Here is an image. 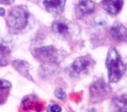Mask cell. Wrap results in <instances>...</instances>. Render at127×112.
<instances>
[{
    "label": "cell",
    "mask_w": 127,
    "mask_h": 112,
    "mask_svg": "<svg viewBox=\"0 0 127 112\" xmlns=\"http://www.w3.org/2000/svg\"><path fill=\"white\" fill-rule=\"evenodd\" d=\"M106 67L108 69L109 80L111 83H116L124 75L126 70V64L115 48L109 50L106 59Z\"/></svg>",
    "instance_id": "1"
},
{
    "label": "cell",
    "mask_w": 127,
    "mask_h": 112,
    "mask_svg": "<svg viewBox=\"0 0 127 112\" xmlns=\"http://www.w3.org/2000/svg\"><path fill=\"white\" fill-rule=\"evenodd\" d=\"M28 18L29 14L27 10L23 7L17 6L10 10L8 15L7 24L11 30L19 31L26 27Z\"/></svg>",
    "instance_id": "2"
},
{
    "label": "cell",
    "mask_w": 127,
    "mask_h": 112,
    "mask_svg": "<svg viewBox=\"0 0 127 112\" xmlns=\"http://www.w3.org/2000/svg\"><path fill=\"white\" fill-rule=\"evenodd\" d=\"M90 96L94 103H98L106 99L109 94V87L103 79H98L94 81L90 86Z\"/></svg>",
    "instance_id": "3"
},
{
    "label": "cell",
    "mask_w": 127,
    "mask_h": 112,
    "mask_svg": "<svg viewBox=\"0 0 127 112\" xmlns=\"http://www.w3.org/2000/svg\"><path fill=\"white\" fill-rule=\"evenodd\" d=\"M35 55L40 60L46 63H54L57 59V50L53 46H46L36 49Z\"/></svg>",
    "instance_id": "4"
},
{
    "label": "cell",
    "mask_w": 127,
    "mask_h": 112,
    "mask_svg": "<svg viewBox=\"0 0 127 112\" xmlns=\"http://www.w3.org/2000/svg\"><path fill=\"white\" fill-rule=\"evenodd\" d=\"M96 4L92 0H80L75 8V13L77 19H83L87 15H89L94 12Z\"/></svg>",
    "instance_id": "5"
},
{
    "label": "cell",
    "mask_w": 127,
    "mask_h": 112,
    "mask_svg": "<svg viewBox=\"0 0 127 112\" xmlns=\"http://www.w3.org/2000/svg\"><path fill=\"white\" fill-rule=\"evenodd\" d=\"M92 64V59L88 56L79 57L74 60L72 64V70L75 74H82L89 69Z\"/></svg>",
    "instance_id": "6"
},
{
    "label": "cell",
    "mask_w": 127,
    "mask_h": 112,
    "mask_svg": "<svg viewBox=\"0 0 127 112\" xmlns=\"http://www.w3.org/2000/svg\"><path fill=\"white\" fill-rule=\"evenodd\" d=\"M111 37L117 42L127 41V29L120 23H115L110 29Z\"/></svg>",
    "instance_id": "7"
},
{
    "label": "cell",
    "mask_w": 127,
    "mask_h": 112,
    "mask_svg": "<svg viewBox=\"0 0 127 112\" xmlns=\"http://www.w3.org/2000/svg\"><path fill=\"white\" fill-rule=\"evenodd\" d=\"M110 112H127V94H120L113 99Z\"/></svg>",
    "instance_id": "8"
},
{
    "label": "cell",
    "mask_w": 127,
    "mask_h": 112,
    "mask_svg": "<svg viewBox=\"0 0 127 112\" xmlns=\"http://www.w3.org/2000/svg\"><path fill=\"white\" fill-rule=\"evenodd\" d=\"M103 8L109 14L115 15L119 14L123 7V0H103Z\"/></svg>",
    "instance_id": "9"
},
{
    "label": "cell",
    "mask_w": 127,
    "mask_h": 112,
    "mask_svg": "<svg viewBox=\"0 0 127 112\" xmlns=\"http://www.w3.org/2000/svg\"><path fill=\"white\" fill-rule=\"evenodd\" d=\"M66 0H44L43 4L50 13L58 14L61 13L64 8Z\"/></svg>",
    "instance_id": "10"
},
{
    "label": "cell",
    "mask_w": 127,
    "mask_h": 112,
    "mask_svg": "<svg viewBox=\"0 0 127 112\" xmlns=\"http://www.w3.org/2000/svg\"><path fill=\"white\" fill-rule=\"evenodd\" d=\"M52 30L56 34H58L62 36H67L71 32L69 24L62 20L55 21L52 23Z\"/></svg>",
    "instance_id": "11"
},
{
    "label": "cell",
    "mask_w": 127,
    "mask_h": 112,
    "mask_svg": "<svg viewBox=\"0 0 127 112\" xmlns=\"http://www.w3.org/2000/svg\"><path fill=\"white\" fill-rule=\"evenodd\" d=\"M13 66L19 73H20L25 77L31 78V75H30V64L28 63L22 61V60H15V61L13 62Z\"/></svg>",
    "instance_id": "12"
},
{
    "label": "cell",
    "mask_w": 127,
    "mask_h": 112,
    "mask_svg": "<svg viewBox=\"0 0 127 112\" xmlns=\"http://www.w3.org/2000/svg\"><path fill=\"white\" fill-rule=\"evenodd\" d=\"M10 87H11V84L9 82L3 79L0 80V100L6 98V95L8 92V90ZM0 104H1V100H0Z\"/></svg>",
    "instance_id": "13"
},
{
    "label": "cell",
    "mask_w": 127,
    "mask_h": 112,
    "mask_svg": "<svg viewBox=\"0 0 127 112\" xmlns=\"http://www.w3.org/2000/svg\"><path fill=\"white\" fill-rule=\"evenodd\" d=\"M55 95L57 96L59 100H64L66 97L65 91L62 89H61V88H57V89L55 90Z\"/></svg>",
    "instance_id": "14"
},
{
    "label": "cell",
    "mask_w": 127,
    "mask_h": 112,
    "mask_svg": "<svg viewBox=\"0 0 127 112\" xmlns=\"http://www.w3.org/2000/svg\"><path fill=\"white\" fill-rule=\"evenodd\" d=\"M10 53V49L6 45L0 44V55H7Z\"/></svg>",
    "instance_id": "15"
},
{
    "label": "cell",
    "mask_w": 127,
    "mask_h": 112,
    "mask_svg": "<svg viewBox=\"0 0 127 112\" xmlns=\"http://www.w3.org/2000/svg\"><path fill=\"white\" fill-rule=\"evenodd\" d=\"M22 104H23V106H24V108H25V110H29L30 108L31 107V105H32V101L30 100L28 97H25V99L23 100V102H22Z\"/></svg>",
    "instance_id": "16"
},
{
    "label": "cell",
    "mask_w": 127,
    "mask_h": 112,
    "mask_svg": "<svg viewBox=\"0 0 127 112\" xmlns=\"http://www.w3.org/2000/svg\"><path fill=\"white\" fill-rule=\"evenodd\" d=\"M62 108L58 105H52L49 106V112H61Z\"/></svg>",
    "instance_id": "17"
},
{
    "label": "cell",
    "mask_w": 127,
    "mask_h": 112,
    "mask_svg": "<svg viewBox=\"0 0 127 112\" xmlns=\"http://www.w3.org/2000/svg\"><path fill=\"white\" fill-rule=\"evenodd\" d=\"M0 3L6 4V5H9L14 3V0H0Z\"/></svg>",
    "instance_id": "18"
},
{
    "label": "cell",
    "mask_w": 127,
    "mask_h": 112,
    "mask_svg": "<svg viewBox=\"0 0 127 112\" xmlns=\"http://www.w3.org/2000/svg\"><path fill=\"white\" fill-rule=\"evenodd\" d=\"M4 15H5V10L3 8H0V16L3 17Z\"/></svg>",
    "instance_id": "19"
},
{
    "label": "cell",
    "mask_w": 127,
    "mask_h": 112,
    "mask_svg": "<svg viewBox=\"0 0 127 112\" xmlns=\"http://www.w3.org/2000/svg\"><path fill=\"white\" fill-rule=\"evenodd\" d=\"M88 112H95V110L94 109H90V110H89V111H87Z\"/></svg>",
    "instance_id": "20"
}]
</instances>
